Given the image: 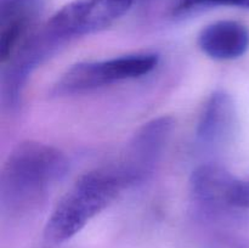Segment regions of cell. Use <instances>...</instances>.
<instances>
[{
    "label": "cell",
    "mask_w": 249,
    "mask_h": 248,
    "mask_svg": "<svg viewBox=\"0 0 249 248\" xmlns=\"http://www.w3.org/2000/svg\"><path fill=\"white\" fill-rule=\"evenodd\" d=\"M45 0H0V61H9L28 38Z\"/></svg>",
    "instance_id": "8992f818"
},
{
    "label": "cell",
    "mask_w": 249,
    "mask_h": 248,
    "mask_svg": "<svg viewBox=\"0 0 249 248\" xmlns=\"http://www.w3.org/2000/svg\"><path fill=\"white\" fill-rule=\"evenodd\" d=\"M235 106L230 95L215 91L207 101L197 125V142L204 148L216 150L229 143L235 128Z\"/></svg>",
    "instance_id": "52a82bcc"
},
{
    "label": "cell",
    "mask_w": 249,
    "mask_h": 248,
    "mask_svg": "<svg viewBox=\"0 0 249 248\" xmlns=\"http://www.w3.org/2000/svg\"><path fill=\"white\" fill-rule=\"evenodd\" d=\"M174 128L172 117H158L143 124L126 145L116 163L126 179L135 186L152 175L162 158Z\"/></svg>",
    "instance_id": "5b68a950"
},
{
    "label": "cell",
    "mask_w": 249,
    "mask_h": 248,
    "mask_svg": "<svg viewBox=\"0 0 249 248\" xmlns=\"http://www.w3.org/2000/svg\"><path fill=\"white\" fill-rule=\"evenodd\" d=\"M68 159L53 146L38 141L18 143L0 175V208L4 216L18 219L36 213L65 179Z\"/></svg>",
    "instance_id": "6da1fadb"
},
{
    "label": "cell",
    "mask_w": 249,
    "mask_h": 248,
    "mask_svg": "<svg viewBox=\"0 0 249 248\" xmlns=\"http://www.w3.org/2000/svg\"><path fill=\"white\" fill-rule=\"evenodd\" d=\"M138 0H73L43 26L60 45L111 26Z\"/></svg>",
    "instance_id": "277c9868"
},
{
    "label": "cell",
    "mask_w": 249,
    "mask_h": 248,
    "mask_svg": "<svg viewBox=\"0 0 249 248\" xmlns=\"http://www.w3.org/2000/svg\"><path fill=\"white\" fill-rule=\"evenodd\" d=\"M160 56L153 53H131L101 61H87L72 66L55 83L53 96H72L101 89L116 83L138 79L152 72Z\"/></svg>",
    "instance_id": "3957f363"
},
{
    "label": "cell",
    "mask_w": 249,
    "mask_h": 248,
    "mask_svg": "<svg viewBox=\"0 0 249 248\" xmlns=\"http://www.w3.org/2000/svg\"><path fill=\"white\" fill-rule=\"evenodd\" d=\"M219 6L249 9V0H178L173 7V16H190L196 12Z\"/></svg>",
    "instance_id": "30bf717a"
},
{
    "label": "cell",
    "mask_w": 249,
    "mask_h": 248,
    "mask_svg": "<svg viewBox=\"0 0 249 248\" xmlns=\"http://www.w3.org/2000/svg\"><path fill=\"white\" fill-rule=\"evenodd\" d=\"M233 208H249V180H237L230 196Z\"/></svg>",
    "instance_id": "8fae6325"
},
{
    "label": "cell",
    "mask_w": 249,
    "mask_h": 248,
    "mask_svg": "<svg viewBox=\"0 0 249 248\" xmlns=\"http://www.w3.org/2000/svg\"><path fill=\"white\" fill-rule=\"evenodd\" d=\"M198 45L213 60H236L249 49V29L236 21L214 22L202 29Z\"/></svg>",
    "instance_id": "9c48e42d"
},
{
    "label": "cell",
    "mask_w": 249,
    "mask_h": 248,
    "mask_svg": "<svg viewBox=\"0 0 249 248\" xmlns=\"http://www.w3.org/2000/svg\"><path fill=\"white\" fill-rule=\"evenodd\" d=\"M237 180L221 165L214 163L201 165L194 170L190 179L192 201L209 212L231 207L230 196Z\"/></svg>",
    "instance_id": "ba28073f"
},
{
    "label": "cell",
    "mask_w": 249,
    "mask_h": 248,
    "mask_svg": "<svg viewBox=\"0 0 249 248\" xmlns=\"http://www.w3.org/2000/svg\"><path fill=\"white\" fill-rule=\"evenodd\" d=\"M129 187L131 184L116 163L82 175L49 216L44 228L45 241L61 245L74 237Z\"/></svg>",
    "instance_id": "7a4b0ae2"
}]
</instances>
